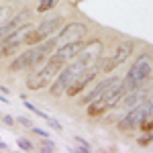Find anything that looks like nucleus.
<instances>
[{
  "mask_svg": "<svg viewBox=\"0 0 153 153\" xmlns=\"http://www.w3.org/2000/svg\"><path fill=\"white\" fill-rule=\"evenodd\" d=\"M98 74H100V65H98V61L90 63V65H86V68L80 71V76H78V78L68 86V90H65L68 96H78L86 86H90V84H92V80H94Z\"/></svg>",
  "mask_w": 153,
  "mask_h": 153,
  "instance_id": "20e7f679",
  "label": "nucleus"
},
{
  "mask_svg": "<svg viewBox=\"0 0 153 153\" xmlns=\"http://www.w3.org/2000/svg\"><path fill=\"white\" fill-rule=\"evenodd\" d=\"M143 100H145V94H143L139 88H135V90H129V92H125V96L120 98V104L125 106L127 110H131V108H135L137 104H141Z\"/></svg>",
  "mask_w": 153,
  "mask_h": 153,
  "instance_id": "9b49d317",
  "label": "nucleus"
},
{
  "mask_svg": "<svg viewBox=\"0 0 153 153\" xmlns=\"http://www.w3.org/2000/svg\"><path fill=\"white\" fill-rule=\"evenodd\" d=\"M82 47H84V39H80V41H70V43H65V45L55 47V51H53L49 57L53 59L55 63H59V65H65V63H70L71 59L78 57V53H80Z\"/></svg>",
  "mask_w": 153,
  "mask_h": 153,
  "instance_id": "423d86ee",
  "label": "nucleus"
},
{
  "mask_svg": "<svg viewBox=\"0 0 153 153\" xmlns=\"http://www.w3.org/2000/svg\"><path fill=\"white\" fill-rule=\"evenodd\" d=\"M84 68H86V63H82L80 59H76L74 63H65V65L59 70V74L53 78V82H51V94L53 96L63 94V92L68 90V86L80 76V71H82Z\"/></svg>",
  "mask_w": 153,
  "mask_h": 153,
  "instance_id": "7ed1b4c3",
  "label": "nucleus"
},
{
  "mask_svg": "<svg viewBox=\"0 0 153 153\" xmlns=\"http://www.w3.org/2000/svg\"><path fill=\"white\" fill-rule=\"evenodd\" d=\"M57 2H59V0H39V4H37V12L53 10V6H55Z\"/></svg>",
  "mask_w": 153,
  "mask_h": 153,
  "instance_id": "2eb2a0df",
  "label": "nucleus"
},
{
  "mask_svg": "<svg viewBox=\"0 0 153 153\" xmlns=\"http://www.w3.org/2000/svg\"><path fill=\"white\" fill-rule=\"evenodd\" d=\"M0 57H2V49H0Z\"/></svg>",
  "mask_w": 153,
  "mask_h": 153,
  "instance_id": "393cba45",
  "label": "nucleus"
},
{
  "mask_svg": "<svg viewBox=\"0 0 153 153\" xmlns=\"http://www.w3.org/2000/svg\"><path fill=\"white\" fill-rule=\"evenodd\" d=\"M31 57H33V49H29V51H23L19 57L14 59L10 63V70L12 71H21V70H27V68H31Z\"/></svg>",
  "mask_w": 153,
  "mask_h": 153,
  "instance_id": "ddd939ff",
  "label": "nucleus"
},
{
  "mask_svg": "<svg viewBox=\"0 0 153 153\" xmlns=\"http://www.w3.org/2000/svg\"><path fill=\"white\" fill-rule=\"evenodd\" d=\"M0 102H4V104H8V102H10V100H6V94H4V96L0 94Z\"/></svg>",
  "mask_w": 153,
  "mask_h": 153,
  "instance_id": "4be33fe9",
  "label": "nucleus"
},
{
  "mask_svg": "<svg viewBox=\"0 0 153 153\" xmlns=\"http://www.w3.org/2000/svg\"><path fill=\"white\" fill-rule=\"evenodd\" d=\"M16 123H21L23 127H33V123H31L27 117H19V118H16Z\"/></svg>",
  "mask_w": 153,
  "mask_h": 153,
  "instance_id": "aec40b11",
  "label": "nucleus"
},
{
  "mask_svg": "<svg viewBox=\"0 0 153 153\" xmlns=\"http://www.w3.org/2000/svg\"><path fill=\"white\" fill-rule=\"evenodd\" d=\"M84 35H86V25L70 23L59 31V35H55V43L59 47V45H65L70 41H80V39H84Z\"/></svg>",
  "mask_w": 153,
  "mask_h": 153,
  "instance_id": "0eeeda50",
  "label": "nucleus"
},
{
  "mask_svg": "<svg viewBox=\"0 0 153 153\" xmlns=\"http://www.w3.org/2000/svg\"><path fill=\"white\" fill-rule=\"evenodd\" d=\"M151 104H153V96H151Z\"/></svg>",
  "mask_w": 153,
  "mask_h": 153,
  "instance_id": "a878e982",
  "label": "nucleus"
},
{
  "mask_svg": "<svg viewBox=\"0 0 153 153\" xmlns=\"http://www.w3.org/2000/svg\"><path fill=\"white\" fill-rule=\"evenodd\" d=\"M8 19H10V8L8 6H4V8H0V27L2 25L8 23Z\"/></svg>",
  "mask_w": 153,
  "mask_h": 153,
  "instance_id": "a211bd4d",
  "label": "nucleus"
},
{
  "mask_svg": "<svg viewBox=\"0 0 153 153\" xmlns=\"http://www.w3.org/2000/svg\"><path fill=\"white\" fill-rule=\"evenodd\" d=\"M100 51H102V43L100 41H90V43H84V47L80 49V61L86 63V65H90V63H94L96 59L100 57Z\"/></svg>",
  "mask_w": 153,
  "mask_h": 153,
  "instance_id": "1a4fd4ad",
  "label": "nucleus"
},
{
  "mask_svg": "<svg viewBox=\"0 0 153 153\" xmlns=\"http://www.w3.org/2000/svg\"><path fill=\"white\" fill-rule=\"evenodd\" d=\"M151 70H153L151 59L147 57V55H139L137 61H135V65L125 76V80H120L123 86H125V90L129 92V90H135V88H141L143 84L147 82V78L151 76Z\"/></svg>",
  "mask_w": 153,
  "mask_h": 153,
  "instance_id": "f257e3e1",
  "label": "nucleus"
},
{
  "mask_svg": "<svg viewBox=\"0 0 153 153\" xmlns=\"http://www.w3.org/2000/svg\"><path fill=\"white\" fill-rule=\"evenodd\" d=\"M31 29V25L25 23L21 25L19 29H14L10 31L6 37H2V41H0V49H2V55H12L16 49L21 47V43H25V33Z\"/></svg>",
  "mask_w": 153,
  "mask_h": 153,
  "instance_id": "39448f33",
  "label": "nucleus"
},
{
  "mask_svg": "<svg viewBox=\"0 0 153 153\" xmlns=\"http://www.w3.org/2000/svg\"><path fill=\"white\" fill-rule=\"evenodd\" d=\"M133 49H135L133 43H123V45H118V47L114 49V55H112V63H114V65H120L123 61H127V59L131 57V53H133Z\"/></svg>",
  "mask_w": 153,
  "mask_h": 153,
  "instance_id": "f8f14e48",
  "label": "nucleus"
},
{
  "mask_svg": "<svg viewBox=\"0 0 153 153\" xmlns=\"http://www.w3.org/2000/svg\"><path fill=\"white\" fill-rule=\"evenodd\" d=\"M0 120H2V123H4L6 127H12V125L16 123V120H14V118H12L10 114H2V117H0Z\"/></svg>",
  "mask_w": 153,
  "mask_h": 153,
  "instance_id": "6ab92c4d",
  "label": "nucleus"
},
{
  "mask_svg": "<svg viewBox=\"0 0 153 153\" xmlns=\"http://www.w3.org/2000/svg\"><path fill=\"white\" fill-rule=\"evenodd\" d=\"M43 120H45V123H47L53 131H57V133H61V129H63V127H61V123H59V120H55L53 117H47V114H45V118H43Z\"/></svg>",
  "mask_w": 153,
  "mask_h": 153,
  "instance_id": "dca6fc26",
  "label": "nucleus"
},
{
  "mask_svg": "<svg viewBox=\"0 0 153 153\" xmlns=\"http://www.w3.org/2000/svg\"><path fill=\"white\" fill-rule=\"evenodd\" d=\"M0 149H8V145H6L4 141H0Z\"/></svg>",
  "mask_w": 153,
  "mask_h": 153,
  "instance_id": "5701e85b",
  "label": "nucleus"
},
{
  "mask_svg": "<svg viewBox=\"0 0 153 153\" xmlns=\"http://www.w3.org/2000/svg\"><path fill=\"white\" fill-rule=\"evenodd\" d=\"M16 145H19L23 151H31V149H33V143L29 141V139H25V137H19V139H16Z\"/></svg>",
  "mask_w": 153,
  "mask_h": 153,
  "instance_id": "f3484780",
  "label": "nucleus"
},
{
  "mask_svg": "<svg viewBox=\"0 0 153 153\" xmlns=\"http://www.w3.org/2000/svg\"><path fill=\"white\" fill-rule=\"evenodd\" d=\"M31 129H33V133H37V135H39V137H43V139H45V137H49V133H47V131L39 129V127H31Z\"/></svg>",
  "mask_w": 153,
  "mask_h": 153,
  "instance_id": "412c9836",
  "label": "nucleus"
},
{
  "mask_svg": "<svg viewBox=\"0 0 153 153\" xmlns=\"http://www.w3.org/2000/svg\"><path fill=\"white\" fill-rule=\"evenodd\" d=\"M2 37H4V29L0 27V41H2Z\"/></svg>",
  "mask_w": 153,
  "mask_h": 153,
  "instance_id": "b1692460",
  "label": "nucleus"
},
{
  "mask_svg": "<svg viewBox=\"0 0 153 153\" xmlns=\"http://www.w3.org/2000/svg\"><path fill=\"white\" fill-rule=\"evenodd\" d=\"M61 23H63V16L61 14H51V16H45L41 23H39V27H37V35H39V39L43 41V39H47V37L55 35L57 33V29L61 27Z\"/></svg>",
  "mask_w": 153,
  "mask_h": 153,
  "instance_id": "6e6552de",
  "label": "nucleus"
},
{
  "mask_svg": "<svg viewBox=\"0 0 153 153\" xmlns=\"http://www.w3.org/2000/svg\"><path fill=\"white\" fill-rule=\"evenodd\" d=\"M0 117H2V112H0Z\"/></svg>",
  "mask_w": 153,
  "mask_h": 153,
  "instance_id": "bb28decb",
  "label": "nucleus"
},
{
  "mask_svg": "<svg viewBox=\"0 0 153 153\" xmlns=\"http://www.w3.org/2000/svg\"><path fill=\"white\" fill-rule=\"evenodd\" d=\"M117 82H120V80H118L117 76H110V78H104V80H102V82H98V86H94V88H92V90H90L88 94H84V98L80 100V102H82V104H88V102H92L94 98H98L100 94H104L106 90H108L110 86H114Z\"/></svg>",
  "mask_w": 153,
  "mask_h": 153,
  "instance_id": "9d476101",
  "label": "nucleus"
},
{
  "mask_svg": "<svg viewBox=\"0 0 153 153\" xmlns=\"http://www.w3.org/2000/svg\"><path fill=\"white\" fill-rule=\"evenodd\" d=\"M106 108H108L106 100L102 98V96H98V98H94L92 102H88V114H90V117H100V114H104Z\"/></svg>",
  "mask_w": 153,
  "mask_h": 153,
  "instance_id": "4468645a",
  "label": "nucleus"
},
{
  "mask_svg": "<svg viewBox=\"0 0 153 153\" xmlns=\"http://www.w3.org/2000/svg\"><path fill=\"white\" fill-rule=\"evenodd\" d=\"M61 68H63V65L55 63L53 59L49 57L41 68H37V70L29 76V80H27V88H29V90H41V88H47L49 84L53 82V78L59 74Z\"/></svg>",
  "mask_w": 153,
  "mask_h": 153,
  "instance_id": "f03ea898",
  "label": "nucleus"
}]
</instances>
